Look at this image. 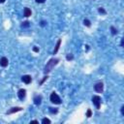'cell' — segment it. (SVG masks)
Masks as SVG:
<instances>
[{"mask_svg": "<svg viewBox=\"0 0 124 124\" xmlns=\"http://www.w3.org/2000/svg\"><path fill=\"white\" fill-rule=\"evenodd\" d=\"M86 116H87L88 118L92 116V111H91V110H90V109H88V110H87V111H86Z\"/></svg>", "mask_w": 124, "mask_h": 124, "instance_id": "16", "label": "cell"}, {"mask_svg": "<svg viewBox=\"0 0 124 124\" xmlns=\"http://www.w3.org/2000/svg\"><path fill=\"white\" fill-rule=\"evenodd\" d=\"M98 11H99V13H101V14H104V15H106V14H107V12L104 10V8H99V9H98Z\"/></svg>", "mask_w": 124, "mask_h": 124, "instance_id": "17", "label": "cell"}, {"mask_svg": "<svg viewBox=\"0 0 124 124\" xmlns=\"http://www.w3.org/2000/svg\"><path fill=\"white\" fill-rule=\"evenodd\" d=\"M22 110V108L20 107H15V108H12L11 110H9L7 111V114H11V113H15V112H18V111H20Z\"/></svg>", "mask_w": 124, "mask_h": 124, "instance_id": "7", "label": "cell"}, {"mask_svg": "<svg viewBox=\"0 0 124 124\" xmlns=\"http://www.w3.org/2000/svg\"><path fill=\"white\" fill-rule=\"evenodd\" d=\"M48 78H49V77H48V76H46V77H44V78H43V79H42V80H41V81H40V82H39V85H43V84H44V82H45V81H46V80H47V79H48Z\"/></svg>", "mask_w": 124, "mask_h": 124, "instance_id": "15", "label": "cell"}, {"mask_svg": "<svg viewBox=\"0 0 124 124\" xmlns=\"http://www.w3.org/2000/svg\"><path fill=\"white\" fill-rule=\"evenodd\" d=\"M8 63H9L8 58L1 57V59H0V66H1V67H7L8 66Z\"/></svg>", "mask_w": 124, "mask_h": 124, "instance_id": "8", "label": "cell"}, {"mask_svg": "<svg viewBox=\"0 0 124 124\" xmlns=\"http://www.w3.org/2000/svg\"><path fill=\"white\" fill-rule=\"evenodd\" d=\"M45 24H46V22H45V21H42V24H41V25H42V26H44Z\"/></svg>", "mask_w": 124, "mask_h": 124, "instance_id": "26", "label": "cell"}, {"mask_svg": "<svg viewBox=\"0 0 124 124\" xmlns=\"http://www.w3.org/2000/svg\"><path fill=\"white\" fill-rule=\"evenodd\" d=\"M60 45H61V39H58L57 43H56V45H55V49H54V51H53V54H55V53L58 52V50H59V48H60Z\"/></svg>", "mask_w": 124, "mask_h": 124, "instance_id": "10", "label": "cell"}, {"mask_svg": "<svg viewBox=\"0 0 124 124\" xmlns=\"http://www.w3.org/2000/svg\"><path fill=\"white\" fill-rule=\"evenodd\" d=\"M51 122H52V121H51L49 118H44V119L42 120V123H43V124H47V123H48V124H50Z\"/></svg>", "mask_w": 124, "mask_h": 124, "instance_id": "14", "label": "cell"}, {"mask_svg": "<svg viewBox=\"0 0 124 124\" xmlns=\"http://www.w3.org/2000/svg\"><path fill=\"white\" fill-rule=\"evenodd\" d=\"M121 113H122V115H124V106L121 107Z\"/></svg>", "mask_w": 124, "mask_h": 124, "instance_id": "23", "label": "cell"}, {"mask_svg": "<svg viewBox=\"0 0 124 124\" xmlns=\"http://www.w3.org/2000/svg\"><path fill=\"white\" fill-rule=\"evenodd\" d=\"M84 24H85V26H87V27H90V25H91V22H90L88 20H84Z\"/></svg>", "mask_w": 124, "mask_h": 124, "instance_id": "12", "label": "cell"}, {"mask_svg": "<svg viewBox=\"0 0 124 124\" xmlns=\"http://www.w3.org/2000/svg\"><path fill=\"white\" fill-rule=\"evenodd\" d=\"M21 26H22V27H28V26H29V21H24V22H22Z\"/></svg>", "mask_w": 124, "mask_h": 124, "instance_id": "18", "label": "cell"}, {"mask_svg": "<svg viewBox=\"0 0 124 124\" xmlns=\"http://www.w3.org/2000/svg\"><path fill=\"white\" fill-rule=\"evenodd\" d=\"M31 123H38V121H37V120H32Z\"/></svg>", "mask_w": 124, "mask_h": 124, "instance_id": "24", "label": "cell"}, {"mask_svg": "<svg viewBox=\"0 0 124 124\" xmlns=\"http://www.w3.org/2000/svg\"><path fill=\"white\" fill-rule=\"evenodd\" d=\"M58 62H59V59H58V58H52V59H50L49 62L47 63V65L45 66L44 73H45V74L50 73V72L54 68V66H56V65L58 64Z\"/></svg>", "mask_w": 124, "mask_h": 124, "instance_id": "1", "label": "cell"}, {"mask_svg": "<svg viewBox=\"0 0 124 124\" xmlns=\"http://www.w3.org/2000/svg\"><path fill=\"white\" fill-rule=\"evenodd\" d=\"M41 101H42V97L41 96H39V95H37V96H35V98H34V104L35 105H40L41 104Z\"/></svg>", "mask_w": 124, "mask_h": 124, "instance_id": "11", "label": "cell"}, {"mask_svg": "<svg viewBox=\"0 0 124 124\" xmlns=\"http://www.w3.org/2000/svg\"><path fill=\"white\" fill-rule=\"evenodd\" d=\"M50 111H51L52 113H56V112H57V110H53L52 108H50Z\"/></svg>", "mask_w": 124, "mask_h": 124, "instance_id": "20", "label": "cell"}, {"mask_svg": "<svg viewBox=\"0 0 124 124\" xmlns=\"http://www.w3.org/2000/svg\"><path fill=\"white\" fill-rule=\"evenodd\" d=\"M21 80L24 82V84H26V85H29L30 82L32 81V78H31V76H29V75H25V76H22V78H21Z\"/></svg>", "mask_w": 124, "mask_h": 124, "instance_id": "5", "label": "cell"}, {"mask_svg": "<svg viewBox=\"0 0 124 124\" xmlns=\"http://www.w3.org/2000/svg\"><path fill=\"white\" fill-rule=\"evenodd\" d=\"M111 34H112V35H115V34H117V29H116L115 27H113V26H111Z\"/></svg>", "mask_w": 124, "mask_h": 124, "instance_id": "13", "label": "cell"}, {"mask_svg": "<svg viewBox=\"0 0 124 124\" xmlns=\"http://www.w3.org/2000/svg\"><path fill=\"white\" fill-rule=\"evenodd\" d=\"M6 1V0H0V3H4Z\"/></svg>", "mask_w": 124, "mask_h": 124, "instance_id": "25", "label": "cell"}, {"mask_svg": "<svg viewBox=\"0 0 124 124\" xmlns=\"http://www.w3.org/2000/svg\"><path fill=\"white\" fill-rule=\"evenodd\" d=\"M73 58H74V56H73V54H71V53H70V54H67V56H66V59H67V60H72Z\"/></svg>", "mask_w": 124, "mask_h": 124, "instance_id": "19", "label": "cell"}, {"mask_svg": "<svg viewBox=\"0 0 124 124\" xmlns=\"http://www.w3.org/2000/svg\"><path fill=\"white\" fill-rule=\"evenodd\" d=\"M33 51H34L35 52H39V49H38L37 47H34V48H33Z\"/></svg>", "mask_w": 124, "mask_h": 124, "instance_id": "22", "label": "cell"}, {"mask_svg": "<svg viewBox=\"0 0 124 124\" xmlns=\"http://www.w3.org/2000/svg\"><path fill=\"white\" fill-rule=\"evenodd\" d=\"M92 103L95 105L96 109H100L101 108V97L98 96V95H95L92 97Z\"/></svg>", "mask_w": 124, "mask_h": 124, "instance_id": "3", "label": "cell"}, {"mask_svg": "<svg viewBox=\"0 0 124 124\" xmlns=\"http://www.w3.org/2000/svg\"><path fill=\"white\" fill-rule=\"evenodd\" d=\"M46 0H36V2L37 3H45Z\"/></svg>", "mask_w": 124, "mask_h": 124, "instance_id": "21", "label": "cell"}, {"mask_svg": "<svg viewBox=\"0 0 124 124\" xmlns=\"http://www.w3.org/2000/svg\"><path fill=\"white\" fill-rule=\"evenodd\" d=\"M94 89H95V91L97 93H102L104 91V85H103V82H101V81L97 82V84L94 85Z\"/></svg>", "mask_w": 124, "mask_h": 124, "instance_id": "4", "label": "cell"}, {"mask_svg": "<svg viewBox=\"0 0 124 124\" xmlns=\"http://www.w3.org/2000/svg\"><path fill=\"white\" fill-rule=\"evenodd\" d=\"M50 100H51L52 103H53V104H55V105H60V104L62 103V100L60 99V97H59L55 92H52V93L51 94Z\"/></svg>", "mask_w": 124, "mask_h": 124, "instance_id": "2", "label": "cell"}, {"mask_svg": "<svg viewBox=\"0 0 124 124\" xmlns=\"http://www.w3.org/2000/svg\"><path fill=\"white\" fill-rule=\"evenodd\" d=\"M31 10L29 9V8H24V10H23V16L24 17H26V18H28V17H30L31 16Z\"/></svg>", "mask_w": 124, "mask_h": 124, "instance_id": "9", "label": "cell"}, {"mask_svg": "<svg viewBox=\"0 0 124 124\" xmlns=\"http://www.w3.org/2000/svg\"><path fill=\"white\" fill-rule=\"evenodd\" d=\"M18 96H19V98L20 100H23L25 98V96H26V90L23 89V88L22 89H20L19 92H18Z\"/></svg>", "mask_w": 124, "mask_h": 124, "instance_id": "6", "label": "cell"}]
</instances>
